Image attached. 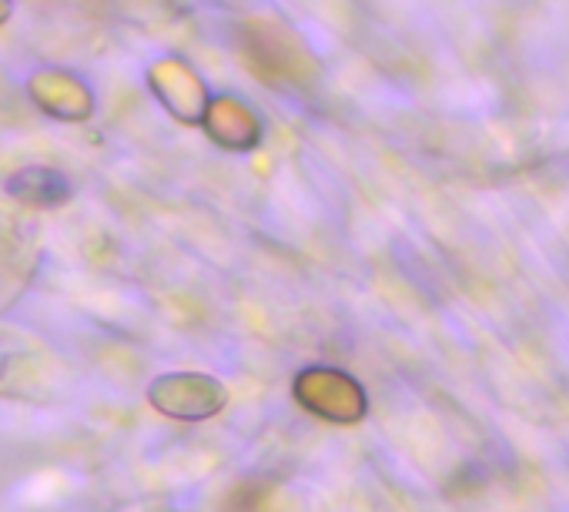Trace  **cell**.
Masks as SVG:
<instances>
[{"instance_id":"obj_5","label":"cell","mask_w":569,"mask_h":512,"mask_svg":"<svg viewBox=\"0 0 569 512\" xmlns=\"http://www.w3.org/2000/svg\"><path fill=\"white\" fill-rule=\"evenodd\" d=\"M204 124H208L211 138L218 144H224V148H251L254 138H258L254 118L241 104H231V98H224L221 104H214Z\"/></svg>"},{"instance_id":"obj_2","label":"cell","mask_w":569,"mask_h":512,"mask_svg":"<svg viewBox=\"0 0 569 512\" xmlns=\"http://www.w3.org/2000/svg\"><path fill=\"white\" fill-rule=\"evenodd\" d=\"M148 399L161 415H171L181 422H201L224 409L228 389L218 379L201 375V372H171L151 382Z\"/></svg>"},{"instance_id":"obj_1","label":"cell","mask_w":569,"mask_h":512,"mask_svg":"<svg viewBox=\"0 0 569 512\" xmlns=\"http://www.w3.org/2000/svg\"><path fill=\"white\" fill-rule=\"evenodd\" d=\"M296 399L319 419L332 425H356L369 412L366 389L342 369L316 365L296 379Z\"/></svg>"},{"instance_id":"obj_3","label":"cell","mask_w":569,"mask_h":512,"mask_svg":"<svg viewBox=\"0 0 569 512\" xmlns=\"http://www.w3.org/2000/svg\"><path fill=\"white\" fill-rule=\"evenodd\" d=\"M48 369H54V362H48V352L38 339L18 335L11 329L0 332V395L31 399V392L41 389Z\"/></svg>"},{"instance_id":"obj_4","label":"cell","mask_w":569,"mask_h":512,"mask_svg":"<svg viewBox=\"0 0 569 512\" xmlns=\"http://www.w3.org/2000/svg\"><path fill=\"white\" fill-rule=\"evenodd\" d=\"M8 191L14 198H21L24 204H34V208H58L68 194H71V184L61 171H51V168H24L11 178Z\"/></svg>"}]
</instances>
